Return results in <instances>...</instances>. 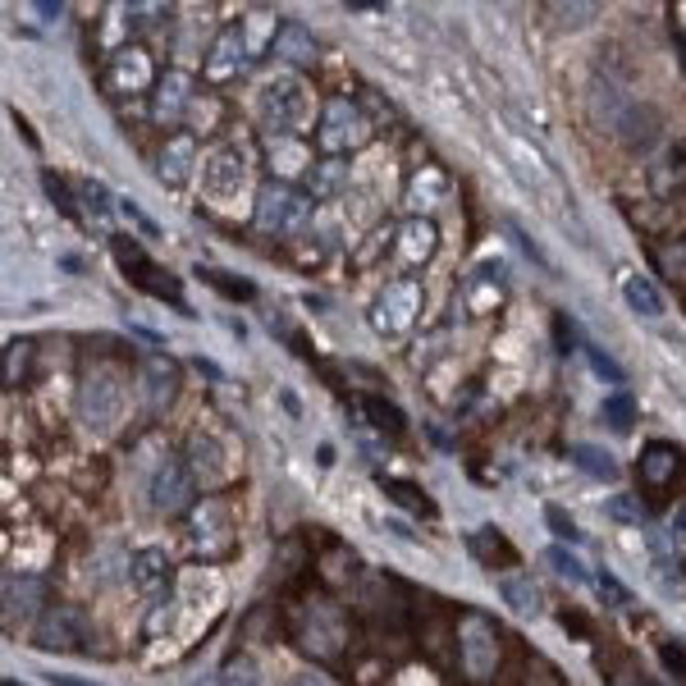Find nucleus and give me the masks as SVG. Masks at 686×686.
Masks as SVG:
<instances>
[{"label": "nucleus", "mask_w": 686, "mask_h": 686, "mask_svg": "<svg viewBox=\"0 0 686 686\" xmlns=\"http://www.w3.org/2000/svg\"><path fill=\"white\" fill-rule=\"evenodd\" d=\"M398 252H403V261H430V252H435V225L430 220H412V225H403V238H398Z\"/></svg>", "instance_id": "nucleus-25"}, {"label": "nucleus", "mask_w": 686, "mask_h": 686, "mask_svg": "<svg viewBox=\"0 0 686 686\" xmlns=\"http://www.w3.org/2000/svg\"><path fill=\"white\" fill-rule=\"evenodd\" d=\"M339 179H343V165L339 161H325L321 170H316V183H311V188H316V197H330L334 188H339Z\"/></svg>", "instance_id": "nucleus-39"}, {"label": "nucleus", "mask_w": 686, "mask_h": 686, "mask_svg": "<svg viewBox=\"0 0 686 686\" xmlns=\"http://www.w3.org/2000/svg\"><path fill=\"white\" fill-rule=\"evenodd\" d=\"M46 595H51V586L42 577H5V618H33L46 604Z\"/></svg>", "instance_id": "nucleus-13"}, {"label": "nucleus", "mask_w": 686, "mask_h": 686, "mask_svg": "<svg viewBox=\"0 0 686 686\" xmlns=\"http://www.w3.org/2000/svg\"><path fill=\"white\" fill-rule=\"evenodd\" d=\"M568 458L577 462L586 476H595V481H618V462H613L609 449H595V444H572Z\"/></svg>", "instance_id": "nucleus-24"}, {"label": "nucleus", "mask_w": 686, "mask_h": 686, "mask_svg": "<svg viewBox=\"0 0 686 686\" xmlns=\"http://www.w3.org/2000/svg\"><path fill=\"white\" fill-rule=\"evenodd\" d=\"M119 211L129 215V220H133V225H138V229H142V234H147V238H156V225H151V220H147V215H142V211H138V206H133V202H119Z\"/></svg>", "instance_id": "nucleus-45"}, {"label": "nucleus", "mask_w": 686, "mask_h": 686, "mask_svg": "<svg viewBox=\"0 0 686 686\" xmlns=\"http://www.w3.org/2000/svg\"><path fill=\"white\" fill-rule=\"evenodd\" d=\"M673 174H677V179H686V147H673L664 161L650 170V183H654V193H659V197L673 193Z\"/></svg>", "instance_id": "nucleus-26"}, {"label": "nucleus", "mask_w": 686, "mask_h": 686, "mask_svg": "<svg viewBox=\"0 0 686 686\" xmlns=\"http://www.w3.org/2000/svg\"><path fill=\"white\" fill-rule=\"evenodd\" d=\"M202 179H206V197H211L215 206H229V197H238L247 188V170H243V156H238V147L211 151V161H206Z\"/></svg>", "instance_id": "nucleus-6"}, {"label": "nucleus", "mask_w": 686, "mask_h": 686, "mask_svg": "<svg viewBox=\"0 0 686 686\" xmlns=\"http://www.w3.org/2000/svg\"><path fill=\"white\" fill-rule=\"evenodd\" d=\"M677 462H682V453H677V444H664V440L645 444V453H641V481H650V485H664L668 476L677 472Z\"/></svg>", "instance_id": "nucleus-18"}, {"label": "nucleus", "mask_w": 686, "mask_h": 686, "mask_svg": "<svg viewBox=\"0 0 686 686\" xmlns=\"http://www.w3.org/2000/svg\"><path fill=\"white\" fill-rule=\"evenodd\" d=\"M499 595H504V604L517 618H536L540 613V590L531 577H499Z\"/></svg>", "instance_id": "nucleus-20"}, {"label": "nucleus", "mask_w": 686, "mask_h": 686, "mask_svg": "<svg viewBox=\"0 0 686 686\" xmlns=\"http://www.w3.org/2000/svg\"><path fill=\"white\" fill-rule=\"evenodd\" d=\"M270 161H275L279 174H302V170L311 165V156H307V147H302V142L279 138L275 147H270Z\"/></svg>", "instance_id": "nucleus-27"}, {"label": "nucleus", "mask_w": 686, "mask_h": 686, "mask_svg": "<svg viewBox=\"0 0 686 686\" xmlns=\"http://www.w3.org/2000/svg\"><path fill=\"white\" fill-rule=\"evenodd\" d=\"M247 37H243V28H225V33L215 37V46H211V60H206V78L211 83H225V78H234L238 69H243V60H247Z\"/></svg>", "instance_id": "nucleus-12"}, {"label": "nucleus", "mask_w": 686, "mask_h": 686, "mask_svg": "<svg viewBox=\"0 0 686 686\" xmlns=\"http://www.w3.org/2000/svg\"><path fill=\"white\" fill-rule=\"evenodd\" d=\"M549 14H558V28H581L595 14V5H554Z\"/></svg>", "instance_id": "nucleus-40"}, {"label": "nucleus", "mask_w": 686, "mask_h": 686, "mask_svg": "<svg viewBox=\"0 0 686 686\" xmlns=\"http://www.w3.org/2000/svg\"><path fill=\"white\" fill-rule=\"evenodd\" d=\"M202 275L211 279V284H215V289H220V293H229V298H252V293H257V289H252V284H243V279H225V275H220V270H202Z\"/></svg>", "instance_id": "nucleus-42"}, {"label": "nucleus", "mask_w": 686, "mask_h": 686, "mask_svg": "<svg viewBox=\"0 0 686 686\" xmlns=\"http://www.w3.org/2000/svg\"><path fill=\"white\" fill-rule=\"evenodd\" d=\"M261 115L266 124L279 133V138H289V133H302L311 119V92L298 74H275L266 87H261Z\"/></svg>", "instance_id": "nucleus-1"}, {"label": "nucleus", "mask_w": 686, "mask_h": 686, "mask_svg": "<svg viewBox=\"0 0 686 686\" xmlns=\"http://www.w3.org/2000/svg\"><path fill=\"white\" fill-rule=\"evenodd\" d=\"M595 590H600L604 600H609V609H632V595H627V586H618V577H609V572H600L595 577Z\"/></svg>", "instance_id": "nucleus-38"}, {"label": "nucleus", "mask_w": 686, "mask_h": 686, "mask_svg": "<svg viewBox=\"0 0 686 686\" xmlns=\"http://www.w3.org/2000/svg\"><path fill=\"white\" fill-rule=\"evenodd\" d=\"M586 362H590V371H595V376H604L609 385H627V371H622V366L613 362L609 353H600V348H586Z\"/></svg>", "instance_id": "nucleus-35"}, {"label": "nucleus", "mask_w": 686, "mask_h": 686, "mask_svg": "<svg viewBox=\"0 0 686 686\" xmlns=\"http://www.w3.org/2000/svg\"><path fill=\"white\" fill-rule=\"evenodd\" d=\"M110 78H115L119 92H142V87L151 83V60H147V51H138V46H124V51H115V60H110Z\"/></svg>", "instance_id": "nucleus-14"}, {"label": "nucleus", "mask_w": 686, "mask_h": 686, "mask_svg": "<svg viewBox=\"0 0 686 686\" xmlns=\"http://www.w3.org/2000/svg\"><path fill=\"white\" fill-rule=\"evenodd\" d=\"M83 202H87V215L97 220V229H106L110 234V215H115V206H110L106 188H101V183H83Z\"/></svg>", "instance_id": "nucleus-30"}, {"label": "nucleus", "mask_w": 686, "mask_h": 686, "mask_svg": "<svg viewBox=\"0 0 686 686\" xmlns=\"http://www.w3.org/2000/svg\"><path fill=\"white\" fill-rule=\"evenodd\" d=\"M37 14H46V19H60L65 10H60V5H46V0H42V5H37Z\"/></svg>", "instance_id": "nucleus-48"}, {"label": "nucleus", "mask_w": 686, "mask_h": 686, "mask_svg": "<svg viewBox=\"0 0 686 686\" xmlns=\"http://www.w3.org/2000/svg\"><path fill=\"white\" fill-rule=\"evenodd\" d=\"M92 641V618L83 604H46L33 627V645L42 650H83Z\"/></svg>", "instance_id": "nucleus-3"}, {"label": "nucleus", "mask_w": 686, "mask_h": 686, "mask_svg": "<svg viewBox=\"0 0 686 686\" xmlns=\"http://www.w3.org/2000/svg\"><path fill=\"white\" fill-rule=\"evenodd\" d=\"M28 357H33V343H10L5 348V385H19Z\"/></svg>", "instance_id": "nucleus-36"}, {"label": "nucleus", "mask_w": 686, "mask_h": 686, "mask_svg": "<svg viewBox=\"0 0 686 686\" xmlns=\"http://www.w3.org/2000/svg\"><path fill=\"white\" fill-rule=\"evenodd\" d=\"M289 686H330V682H325L321 673H298V677H293Z\"/></svg>", "instance_id": "nucleus-47"}, {"label": "nucleus", "mask_w": 686, "mask_h": 686, "mask_svg": "<svg viewBox=\"0 0 686 686\" xmlns=\"http://www.w3.org/2000/svg\"><path fill=\"white\" fill-rule=\"evenodd\" d=\"M385 494L394 499V504H403V508H412V513H435V504L430 499H421V490L417 485H408V481H385Z\"/></svg>", "instance_id": "nucleus-31"}, {"label": "nucleus", "mask_w": 686, "mask_h": 686, "mask_svg": "<svg viewBox=\"0 0 686 686\" xmlns=\"http://www.w3.org/2000/svg\"><path fill=\"white\" fill-rule=\"evenodd\" d=\"M183 106H188V74L170 69V74L161 78V92H156V119L174 124V119L183 115Z\"/></svg>", "instance_id": "nucleus-19"}, {"label": "nucleus", "mask_w": 686, "mask_h": 686, "mask_svg": "<svg viewBox=\"0 0 686 686\" xmlns=\"http://www.w3.org/2000/svg\"><path fill=\"white\" fill-rule=\"evenodd\" d=\"M417 311H421V289L412 279H394V284H385V293L376 298L371 321H376V330H385V334H403L412 321H417Z\"/></svg>", "instance_id": "nucleus-5"}, {"label": "nucleus", "mask_w": 686, "mask_h": 686, "mask_svg": "<svg viewBox=\"0 0 686 686\" xmlns=\"http://www.w3.org/2000/svg\"><path fill=\"white\" fill-rule=\"evenodd\" d=\"M545 563H549V568H554V572H558V577H568V581H577V586H581V581H590L586 563H581V558H577V554H572V549H563V545H549V549H545Z\"/></svg>", "instance_id": "nucleus-28"}, {"label": "nucleus", "mask_w": 686, "mask_h": 686, "mask_svg": "<svg viewBox=\"0 0 686 686\" xmlns=\"http://www.w3.org/2000/svg\"><path fill=\"white\" fill-rule=\"evenodd\" d=\"M129 577H133V586L138 590H161L165 581H170V554L165 549H156V545H147V549H138L133 554V563H129Z\"/></svg>", "instance_id": "nucleus-15"}, {"label": "nucleus", "mask_w": 686, "mask_h": 686, "mask_svg": "<svg viewBox=\"0 0 686 686\" xmlns=\"http://www.w3.org/2000/svg\"><path fill=\"white\" fill-rule=\"evenodd\" d=\"M311 215V197L293 193V188H284V183H266L257 193V229L261 234H298L302 225H307Z\"/></svg>", "instance_id": "nucleus-4"}, {"label": "nucleus", "mask_w": 686, "mask_h": 686, "mask_svg": "<svg viewBox=\"0 0 686 686\" xmlns=\"http://www.w3.org/2000/svg\"><path fill=\"white\" fill-rule=\"evenodd\" d=\"M659 654H664V668H668V673H682V682H686V650H682V645L668 641Z\"/></svg>", "instance_id": "nucleus-43"}, {"label": "nucleus", "mask_w": 686, "mask_h": 686, "mask_svg": "<svg viewBox=\"0 0 686 686\" xmlns=\"http://www.w3.org/2000/svg\"><path fill=\"white\" fill-rule=\"evenodd\" d=\"M60 686H87V682H78V677H55Z\"/></svg>", "instance_id": "nucleus-49"}, {"label": "nucleus", "mask_w": 686, "mask_h": 686, "mask_svg": "<svg viewBox=\"0 0 686 686\" xmlns=\"http://www.w3.org/2000/svg\"><path fill=\"white\" fill-rule=\"evenodd\" d=\"M371 138V124L362 119V110L348 106V101H330L325 110V129H321V147L343 151V147H362Z\"/></svg>", "instance_id": "nucleus-9"}, {"label": "nucleus", "mask_w": 686, "mask_h": 686, "mask_svg": "<svg viewBox=\"0 0 686 686\" xmlns=\"http://www.w3.org/2000/svg\"><path fill=\"white\" fill-rule=\"evenodd\" d=\"M188 504H193V476H188L183 462L165 458L151 476V508L156 513H183Z\"/></svg>", "instance_id": "nucleus-8"}, {"label": "nucleus", "mask_w": 686, "mask_h": 686, "mask_svg": "<svg viewBox=\"0 0 686 686\" xmlns=\"http://www.w3.org/2000/svg\"><path fill=\"white\" fill-rule=\"evenodd\" d=\"M5 686H23V682H5Z\"/></svg>", "instance_id": "nucleus-51"}, {"label": "nucleus", "mask_w": 686, "mask_h": 686, "mask_svg": "<svg viewBox=\"0 0 686 686\" xmlns=\"http://www.w3.org/2000/svg\"><path fill=\"white\" fill-rule=\"evenodd\" d=\"M673 389H677V398H682V403H686V380H677Z\"/></svg>", "instance_id": "nucleus-50"}, {"label": "nucleus", "mask_w": 686, "mask_h": 686, "mask_svg": "<svg viewBox=\"0 0 686 686\" xmlns=\"http://www.w3.org/2000/svg\"><path fill=\"white\" fill-rule=\"evenodd\" d=\"M46 193L55 197V206L65 215H74V202H69V193H65V179H55V174H46Z\"/></svg>", "instance_id": "nucleus-44"}, {"label": "nucleus", "mask_w": 686, "mask_h": 686, "mask_svg": "<svg viewBox=\"0 0 686 686\" xmlns=\"http://www.w3.org/2000/svg\"><path fill=\"white\" fill-rule=\"evenodd\" d=\"M613 133H618V138L627 142L632 151L636 147H650V142H654V115L632 101V106L622 110V119H618V129H613Z\"/></svg>", "instance_id": "nucleus-22"}, {"label": "nucleus", "mask_w": 686, "mask_h": 686, "mask_svg": "<svg viewBox=\"0 0 686 686\" xmlns=\"http://www.w3.org/2000/svg\"><path fill=\"white\" fill-rule=\"evenodd\" d=\"M604 513H609L613 522H627V526H645V508L636 504V499H627V494H613V499H604Z\"/></svg>", "instance_id": "nucleus-33"}, {"label": "nucleus", "mask_w": 686, "mask_h": 686, "mask_svg": "<svg viewBox=\"0 0 686 686\" xmlns=\"http://www.w3.org/2000/svg\"><path fill=\"white\" fill-rule=\"evenodd\" d=\"M458 641H462V664H467V673H472V677H490L494 673V659H499V632H494L485 618H476V613H472V618L462 622Z\"/></svg>", "instance_id": "nucleus-7"}, {"label": "nucleus", "mask_w": 686, "mask_h": 686, "mask_svg": "<svg viewBox=\"0 0 686 686\" xmlns=\"http://www.w3.org/2000/svg\"><path fill=\"white\" fill-rule=\"evenodd\" d=\"M119 412H124V385H119V376L106 371V366L87 371L83 394H78V417H83V426L92 430V435H110Z\"/></svg>", "instance_id": "nucleus-2"}, {"label": "nucleus", "mask_w": 686, "mask_h": 686, "mask_svg": "<svg viewBox=\"0 0 686 686\" xmlns=\"http://www.w3.org/2000/svg\"><path fill=\"white\" fill-rule=\"evenodd\" d=\"M604 421H609L613 430H622V435L632 430V421H636V403H632V394H627V389H618V394L604 398Z\"/></svg>", "instance_id": "nucleus-29"}, {"label": "nucleus", "mask_w": 686, "mask_h": 686, "mask_svg": "<svg viewBox=\"0 0 686 686\" xmlns=\"http://www.w3.org/2000/svg\"><path fill=\"white\" fill-rule=\"evenodd\" d=\"M193 165H197V142L188 138V133H174V138L165 142V151H161V179L165 183H183L188 174H193Z\"/></svg>", "instance_id": "nucleus-16"}, {"label": "nucleus", "mask_w": 686, "mask_h": 686, "mask_svg": "<svg viewBox=\"0 0 686 686\" xmlns=\"http://www.w3.org/2000/svg\"><path fill=\"white\" fill-rule=\"evenodd\" d=\"M225 686H266V682H261V668L243 654V659H234V664L225 668Z\"/></svg>", "instance_id": "nucleus-37"}, {"label": "nucleus", "mask_w": 686, "mask_h": 686, "mask_svg": "<svg viewBox=\"0 0 686 686\" xmlns=\"http://www.w3.org/2000/svg\"><path fill=\"white\" fill-rule=\"evenodd\" d=\"M366 412H371V421H376L380 430H389V435H403L408 430V417L394 408V403H380V398H366Z\"/></svg>", "instance_id": "nucleus-32"}, {"label": "nucleus", "mask_w": 686, "mask_h": 686, "mask_svg": "<svg viewBox=\"0 0 686 686\" xmlns=\"http://www.w3.org/2000/svg\"><path fill=\"white\" fill-rule=\"evenodd\" d=\"M188 467H193V476L202 485H220V481H229V449L215 435H193L188 440Z\"/></svg>", "instance_id": "nucleus-11"}, {"label": "nucleus", "mask_w": 686, "mask_h": 686, "mask_svg": "<svg viewBox=\"0 0 686 686\" xmlns=\"http://www.w3.org/2000/svg\"><path fill=\"white\" fill-rule=\"evenodd\" d=\"M275 55H284L293 65H311V60H316V42H311V33L302 23H284L275 33Z\"/></svg>", "instance_id": "nucleus-21"}, {"label": "nucleus", "mask_w": 686, "mask_h": 686, "mask_svg": "<svg viewBox=\"0 0 686 686\" xmlns=\"http://www.w3.org/2000/svg\"><path fill=\"white\" fill-rule=\"evenodd\" d=\"M668 536L673 540H686V504L673 508V522H668Z\"/></svg>", "instance_id": "nucleus-46"}, {"label": "nucleus", "mask_w": 686, "mask_h": 686, "mask_svg": "<svg viewBox=\"0 0 686 686\" xmlns=\"http://www.w3.org/2000/svg\"><path fill=\"white\" fill-rule=\"evenodd\" d=\"M545 517H549V526H554V536H558V540H572V545L581 540L577 522H572V517L563 513V508H545Z\"/></svg>", "instance_id": "nucleus-41"}, {"label": "nucleus", "mask_w": 686, "mask_h": 686, "mask_svg": "<svg viewBox=\"0 0 686 686\" xmlns=\"http://www.w3.org/2000/svg\"><path fill=\"white\" fill-rule=\"evenodd\" d=\"M174 394H179V366H174V357L151 353L142 362V398H147V408L165 412L174 403Z\"/></svg>", "instance_id": "nucleus-10"}, {"label": "nucleus", "mask_w": 686, "mask_h": 686, "mask_svg": "<svg viewBox=\"0 0 686 686\" xmlns=\"http://www.w3.org/2000/svg\"><path fill=\"white\" fill-rule=\"evenodd\" d=\"M472 549L485 558V563H494V558H504V563H513V545H508L504 536H494V531H481V536H472Z\"/></svg>", "instance_id": "nucleus-34"}, {"label": "nucleus", "mask_w": 686, "mask_h": 686, "mask_svg": "<svg viewBox=\"0 0 686 686\" xmlns=\"http://www.w3.org/2000/svg\"><path fill=\"white\" fill-rule=\"evenodd\" d=\"M622 298H627V307L641 311V316H664V293L654 289L645 275H636V270H622Z\"/></svg>", "instance_id": "nucleus-17"}, {"label": "nucleus", "mask_w": 686, "mask_h": 686, "mask_svg": "<svg viewBox=\"0 0 686 686\" xmlns=\"http://www.w3.org/2000/svg\"><path fill=\"white\" fill-rule=\"evenodd\" d=\"M193 526H197V545H206V549L225 545V526H229V513H225V504H220V499H206V504L197 508Z\"/></svg>", "instance_id": "nucleus-23"}]
</instances>
